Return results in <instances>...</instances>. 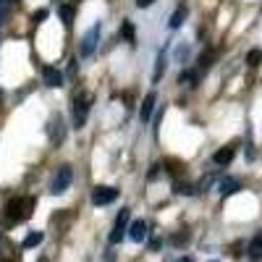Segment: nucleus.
<instances>
[{
    "mask_svg": "<svg viewBox=\"0 0 262 262\" xmlns=\"http://www.w3.org/2000/svg\"><path fill=\"white\" fill-rule=\"evenodd\" d=\"M90 105H92V95L90 92H79L71 100V126L81 128L86 123V116H90Z\"/></svg>",
    "mask_w": 262,
    "mask_h": 262,
    "instance_id": "obj_1",
    "label": "nucleus"
},
{
    "mask_svg": "<svg viewBox=\"0 0 262 262\" xmlns=\"http://www.w3.org/2000/svg\"><path fill=\"white\" fill-rule=\"evenodd\" d=\"M32 207H34V200H32V196H16V200H11L8 207H6V221H8V223L24 221V217L32 215Z\"/></svg>",
    "mask_w": 262,
    "mask_h": 262,
    "instance_id": "obj_2",
    "label": "nucleus"
},
{
    "mask_svg": "<svg viewBox=\"0 0 262 262\" xmlns=\"http://www.w3.org/2000/svg\"><path fill=\"white\" fill-rule=\"evenodd\" d=\"M71 181H74V170H71V165H60L58 170H55V176H53V184H50V194H63L66 189L71 186Z\"/></svg>",
    "mask_w": 262,
    "mask_h": 262,
    "instance_id": "obj_3",
    "label": "nucleus"
},
{
    "mask_svg": "<svg viewBox=\"0 0 262 262\" xmlns=\"http://www.w3.org/2000/svg\"><path fill=\"white\" fill-rule=\"evenodd\" d=\"M128 215H131V207H123V210L118 212V217H116V226H113V231H111V244L123 242L126 228H131V223H128Z\"/></svg>",
    "mask_w": 262,
    "mask_h": 262,
    "instance_id": "obj_4",
    "label": "nucleus"
},
{
    "mask_svg": "<svg viewBox=\"0 0 262 262\" xmlns=\"http://www.w3.org/2000/svg\"><path fill=\"white\" fill-rule=\"evenodd\" d=\"M116 196H118V189L116 186H95L92 189V202L97 207H105V205L116 202Z\"/></svg>",
    "mask_w": 262,
    "mask_h": 262,
    "instance_id": "obj_5",
    "label": "nucleus"
},
{
    "mask_svg": "<svg viewBox=\"0 0 262 262\" xmlns=\"http://www.w3.org/2000/svg\"><path fill=\"white\" fill-rule=\"evenodd\" d=\"M97 39H100V24L86 29V34L81 39V55H92L97 50Z\"/></svg>",
    "mask_w": 262,
    "mask_h": 262,
    "instance_id": "obj_6",
    "label": "nucleus"
},
{
    "mask_svg": "<svg viewBox=\"0 0 262 262\" xmlns=\"http://www.w3.org/2000/svg\"><path fill=\"white\" fill-rule=\"evenodd\" d=\"M155 102H158V97H155V92H149L144 100H142V107H139V118L147 123L149 118H152V111H155Z\"/></svg>",
    "mask_w": 262,
    "mask_h": 262,
    "instance_id": "obj_7",
    "label": "nucleus"
},
{
    "mask_svg": "<svg viewBox=\"0 0 262 262\" xmlns=\"http://www.w3.org/2000/svg\"><path fill=\"white\" fill-rule=\"evenodd\" d=\"M42 79H45L48 86H63V74L58 69H53V66H45V69H42Z\"/></svg>",
    "mask_w": 262,
    "mask_h": 262,
    "instance_id": "obj_8",
    "label": "nucleus"
},
{
    "mask_svg": "<svg viewBox=\"0 0 262 262\" xmlns=\"http://www.w3.org/2000/svg\"><path fill=\"white\" fill-rule=\"evenodd\" d=\"M236 155V147H223V149H217L215 155H212V163L215 165H228Z\"/></svg>",
    "mask_w": 262,
    "mask_h": 262,
    "instance_id": "obj_9",
    "label": "nucleus"
},
{
    "mask_svg": "<svg viewBox=\"0 0 262 262\" xmlns=\"http://www.w3.org/2000/svg\"><path fill=\"white\" fill-rule=\"evenodd\" d=\"M128 236L134 238V242H144V238H147V223L144 221H134L131 228H128Z\"/></svg>",
    "mask_w": 262,
    "mask_h": 262,
    "instance_id": "obj_10",
    "label": "nucleus"
},
{
    "mask_svg": "<svg viewBox=\"0 0 262 262\" xmlns=\"http://www.w3.org/2000/svg\"><path fill=\"white\" fill-rule=\"evenodd\" d=\"M249 259L252 262H259L262 259V233H257L252 242H249Z\"/></svg>",
    "mask_w": 262,
    "mask_h": 262,
    "instance_id": "obj_11",
    "label": "nucleus"
},
{
    "mask_svg": "<svg viewBox=\"0 0 262 262\" xmlns=\"http://www.w3.org/2000/svg\"><path fill=\"white\" fill-rule=\"evenodd\" d=\"M217 191H221L223 196H228V194L238 191V181L231 179V176H226V179H221V184H217Z\"/></svg>",
    "mask_w": 262,
    "mask_h": 262,
    "instance_id": "obj_12",
    "label": "nucleus"
},
{
    "mask_svg": "<svg viewBox=\"0 0 262 262\" xmlns=\"http://www.w3.org/2000/svg\"><path fill=\"white\" fill-rule=\"evenodd\" d=\"M186 16H189V8H186V6H181V8L173 11V16H170V29H179L184 21H186Z\"/></svg>",
    "mask_w": 262,
    "mask_h": 262,
    "instance_id": "obj_13",
    "label": "nucleus"
},
{
    "mask_svg": "<svg viewBox=\"0 0 262 262\" xmlns=\"http://www.w3.org/2000/svg\"><path fill=\"white\" fill-rule=\"evenodd\" d=\"M42 242V233L39 231H34V233H29L27 238H24V242H21V247H24V249H32V247H37Z\"/></svg>",
    "mask_w": 262,
    "mask_h": 262,
    "instance_id": "obj_14",
    "label": "nucleus"
},
{
    "mask_svg": "<svg viewBox=\"0 0 262 262\" xmlns=\"http://www.w3.org/2000/svg\"><path fill=\"white\" fill-rule=\"evenodd\" d=\"M60 18H63V24H71V18H74V3H66V6H60Z\"/></svg>",
    "mask_w": 262,
    "mask_h": 262,
    "instance_id": "obj_15",
    "label": "nucleus"
},
{
    "mask_svg": "<svg viewBox=\"0 0 262 262\" xmlns=\"http://www.w3.org/2000/svg\"><path fill=\"white\" fill-rule=\"evenodd\" d=\"M121 34L131 42V45H134L137 42V37H134V24H131V21H123V27H121Z\"/></svg>",
    "mask_w": 262,
    "mask_h": 262,
    "instance_id": "obj_16",
    "label": "nucleus"
},
{
    "mask_svg": "<svg viewBox=\"0 0 262 262\" xmlns=\"http://www.w3.org/2000/svg\"><path fill=\"white\" fill-rule=\"evenodd\" d=\"M247 63L252 66V69H254V66H259V63H262V50H257V48L249 50V53H247Z\"/></svg>",
    "mask_w": 262,
    "mask_h": 262,
    "instance_id": "obj_17",
    "label": "nucleus"
},
{
    "mask_svg": "<svg viewBox=\"0 0 262 262\" xmlns=\"http://www.w3.org/2000/svg\"><path fill=\"white\" fill-rule=\"evenodd\" d=\"M173 191H176V194H194V186L186 184V181H176V184H173Z\"/></svg>",
    "mask_w": 262,
    "mask_h": 262,
    "instance_id": "obj_18",
    "label": "nucleus"
},
{
    "mask_svg": "<svg viewBox=\"0 0 262 262\" xmlns=\"http://www.w3.org/2000/svg\"><path fill=\"white\" fill-rule=\"evenodd\" d=\"M163 63H165V60L160 58V60H158V66H155V74H152V79H155V81H158V79L163 76V71H165V66H163Z\"/></svg>",
    "mask_w": 262,
    "mask_h": 262,
    "instance_id": "obj_19",
    "label": "nucleus"
},
{
    "mask_svg": "<svg viewBox=\"0 0 262 262\" xmlns=\"http://www.w3.org/2000/svg\"><path fill=\"white\" fill-rule=\"evenodd\" d=\"M149 249L158 252V249H160V238H152V242H149Z\"/></svg>",
    "mask_w": 262,
    "mask_h": 262,
    "instance_id": "obj_20",
    "label": "nucleus"
},
{
    "mask_svg": "<svg viewBox=\"0 0 262 262\" xmlns=\"http://www.w3.org/2000/svg\"><path fill=\"white\" fill-rule=\"evenodd\" d=\"M155 176H160V165H152V170H149V179H155Z\"/></svg>",
    "mask_w": 262,
    "mask_h": 262,
    "instance_id": "obj_21",
    "label": "nucleus"
},
{
    "mask_svg": "<svg viewBox=\"0 0 262 262\" xmlns=\"http://www.w3.org/2000/svg\"><path fill=\"white\" fill-rule=\"evenodd\" d=\"M137 6H139V8H149L152 0H137Z\"/></svg>",
    "mask_w": 262,
    "mask_h": 262,
    "instance_id": "obj_22",
    "label": "nucleus"
},
{
    "mask_svg": "<svg viewBox=\"0 0 262 262\" xmlns=\"http://www.w3.org/2000/svg\"><path fill=\"white\" fill-rule=\"evenodd\" d=\"M179 262H194V259H191V257H181Z\"/></svg>",
    "mask_w": 262,
    "mask_h": 262,
    "instance_id": "obj_23",
    "label": "nucleus"
},
{
    "mask_svg": "<svg viewBox=\"0 0 262 262\" xmlns=\"http://www.w3.org/2000/svg\"><path fill=\"white\" fill-rule=\"evenodd\" d=\"M39 262H48V257H39Z\"/></svg>",
    "mask_w": 262,
    "mask_h": 262,
    "instance_id": "obj_24",
    "label": "nucleus"
},
{
    "mask_svg": "<svg viewBox=\"0 0 262 262\" xmlns=\"http://www.w3.org/2000/svg\"><path fill=\"white\" fill-rule=\"evenodd\" d=\"M212 262H215V259H212Z\"/></svg>",
    "mask_w": 262,
    "mask_h": 262,
    "instance_id": "obj_25",
    "label": "nucleus"
}]
</instances>
